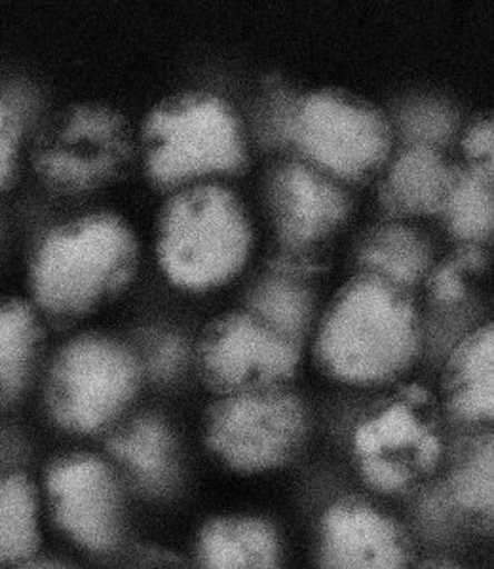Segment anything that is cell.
Here are the masks:
<instances>
[{
	"label": "cell",
	"mask_w": 494,
	"mask_h": 569,
	"mask_svg": "<svg viewBox=\"0 0 494 569\" xmlns=\"http://www.w3.org/2000/svg\"><path fill=\"white\" fill-rule=\"evenodd\" d=\"M310 338L319 375L350 388H383L402 380L418 361L423 319L413 292L356 270L327 302Z\"/></svg>",
	"instance_id": "obj_1"
},
{
	"label": "cell",
	"mask_w": 494,
	"mask_h": 569,
	"mask_svg": "<svg viewBox=\"0 0 494 569\" xmlns=\"http://www.w3.org/2000/svg\"><path fill=\"white\" fill-rule=\"evenodd\" d=\"M137 268L130 228L112 214H91L40 243L31 266L34 305L52 318H86L128 291Z\"/></svg>",
	"instance_id": "obj_2"
},
{
	"label": "cell",
	"mask_w": 494,
	"mask_h": 569,
	"mask_svg": "<svg viewBox=\"0 0 494 569\" xmlns=\"http://www.w3.org/2000/svg\"><path fill=\"white\" fill-rule=\"evenodd\" d=\"M254 232L240 200L219 184L181 190L164 208L157 262L174 289L206 295L233 283L247 266Z\"/></svg>",
	"instance_id": "obj_3"
},
{
	"label": "cell",
	"mask_w": 494,
	"mask_h": 569,
	"mask_svg": "<svg viewBox=\"0 0 494 569\" xmlns=\"http://www.w3.org/2000/svg\"><path fill=\"white\" fill-rule=\"evenodd\" d=\"M445 458L439 407L428 389L405 383L352 431L359 480L384 498H399L429 479Z\"/></svg>",
	"instance_id": "obj_4"
},
{
	"label": "cell",
	"mask_w": 494,
	"mask_h": 569,
	"mask_svg": "<svg viewBox=\"0 0 494 569\" xmlns=\"http://www.w3.org/2000/svg\"><path fill=\"white\" fill-rule=\"evenodd\" d=\"M310 435V408L289 386L221 395L204 408L206 452L238 475L286 469L305 452Z\"/></svg>",
	"instance_id": "obj_5"
},
{
	"label": "cell",
	"mask_w": 494,
	"mask_h": 569,
	"mask_svg": "<svg viewBox=\"0 0 494 569\" xmlns=\"http://www.w3.org/2000/svg\"><path fill=\"white\" fill-rule=\"evenodd\" d=\"M144 382V365L130 346L105 335H80L53 357L46 407L63 431L90 437L130 410Z\"/></svg>",
	"instance_id": "obj_6"
},
{
	"label": "cell",
	"mask_w": 494,
	"mask_h": 569,
	"mask_svg": "<svg viewBox=\"0 0 494 569\" xmlns=\"http://www.w3.org/2000/svg\"><path fill=\"white\" fill-rule=\"evenodd\" d=\"M303 357L305 343L246 308L209 319L195 348L196 372L214 397L286 388L299 375Z\"/></svg>",
	"instance_id": "obj_7"
},
{
	"label": "cell",
	"mask_w": 494,
	"mask_h": 569,
	"mask_svg": "<svg viewBox=\"0 0 494 569\" xmlns=\"http://www.w3.org/2000/svg\"><path fill=\"white\" fill-rule=\"evenodd\" d=\"M147 171L158 187H177L215 173H238L246 163L235 120L214 101L158 112L147 123Z\"/></svg>",
	"instance_id": "obj_8"
},
{
	"label": "cell",
	"mask_w": 494,
	"mask_h": 569,
	"mask_svg": "<svg viewBox=\"0 0 494 569\" xmlns=\"http://www.w3.org/2000/svg\"><path fill=\"white\" fill-rule=\"evenodd\" d=\"M53 522L93 555L118 549L126 531V493L117 469L101 456L67 453L46 472Z\"/></svg>",
	"instance_id": "obj_9"
},
{
	"label": "cell",
	"mask_w": 494,
	"mask_h": 569,
	"mask_svg": "<svg viewBox=\"0 0 494 569\" xmlns=\"http://www.w3.org/2000/svg\"><path fill=\"white\" fill-rule=\"evenodd\" d=\"M415 547L391 512L359 496H343L319 515L314 563L322 569H404Z\"/></svg>",
	"instance_id": "obj_10"
},
{
	"label": "cell",
	"mask_w": 494,
	"mask_h": 569,
	"mask_svg": "<svg viewBox=\"0 0 494 569\" xmlns=\"http://www.w3.org/2000/svg\"><path fill=\"white\" fill-rule=\"evenodd\" d=\"M292 136L306 158L345 181L370 176L391 147L377 114L335 98L306 101L293 120Z\"/></svg>",
	"instance_id": "obj_11"
},
{
	"label": "cell",
	"mask_w": 494,
	"mask_h": 569,
	"mask_svg": "<svg viewBox=\"0 0 494 569\" xmlns=\"http://www.w3.org/2000/svg\"><path fill=\"white\" fill-rule=\"evenodd\" d=\"M270 200L284 247H316L350 213L348 196L318 171L300 163L276 173Z\"/></svg>",
	"instance_id": "obj_12"
},
{
	"label": "cell",
	"mask_w": 494,
	"mask_h": 569,
	"mask_svg": "<svg viewBox=\"0 0 494 569\" xmlns=\"http://www.w3.org/2000/svg\"><path fill=\"white\" fill-rule=\"evenodd\" d=\"M107 452L145 498L169 499L181 488V442L162 416L147 412L124 423L107 440Z\"/></svg>",
	"instance_id": "obj_13"
},
{
	"label": "cell",
	"mask_w": 494,
	"mask_h": 569,
	"mask_svg": "<svg viewBox=\"0 0 494 569\" xmlns=\"http://www.w3.org/2000/svg\"><path fill=\"white\" fill-rule=\"evenodd\" d=\"M439 399L458 426H491L494 420V325H480L461 338L443 365Z\"/></svg>",
	"instance_id": "obj_14"
},
{
	"label": "cell",
	"mask_w": 494,
	"mask_h": 569,
	"mask_svg": "<svg viewBox=\"0 0 494 569\" xmlns=\"http://www.w3.org/2000/svg\"><path fill=\"white\" fill-rule=\"evenodd\" d=\"M192 563L204 569L280 568V531L270 518L259 515H217L196 531Z\"/></svg>",
	"instance_id": "obj_15"
},
{
	"label": "cell",
	"mask_w": 494,
	"mask_h": 569,
	"mask_svg": "<svg viewBox=\"0 0 494 569\" xmlns=\"http://www.w3.org/2000/svg\"><path fill=\"white\" fill-rule=\"evenodd\" d=\"M455 171L432 147L416 144L394 163L383 188V206L392 214L442 213Z\"/></svg>",
	"instance_id": "obj_16"
},
{
	"label": "cell",
	"mask_w": 494,
	"mask_h": 569,
	"mask_svg": "<svg viewBox=\"0 0 494 569\" xmlns=\"http://www.w3.org/2000/svg\"><path fill=\"white\" fill-rule=\"evenodd\" d=\"M244 308L281 335L306 343L316 325L318 292L310 279L267 270L247 287Z\"/></svg>",
	"instance_id": "obj_17"
},
{
	"label": "cell",
	"mask_w": 494,
	"mask_h": 569,
	"mask_svg": "<svg viewBox=\"0 0 494 569\" xmlns=\"http://www.w3.org/2000/svg\"><path fill=\"white\" fill-rule=\"evenodd\" d=\"M434 266V254L423 233L402 224H388L367 233L356 249V270L391 279L415 291Z\"/></svg>",
	"instance_id": "obj_18"
},
{
	"label": "cell",
	"mask_w": 494,
	"mask_h": 569,
	"mask_svg": "<svg viewBox=\"0 0 494 569\" xmlns=\"http://www.w3.org/2000/svg\"><path fill=\"white\" fill-rule=\"evenodd\" d=\"M40 323L33 306L0 300V408L23 393L39 357Z\"/></svg>",
	"instance_id": "obj_19"
},
{
	"label": "cell",
	"mask_w": 494,
	"mask_h": 569,
	"mask_svg": "<svg viewBox=\"0 0 494 569\" xmlns=\"http://www.w3.org/2000/svg\"><path fill=\"white\" fill-rule=\"evenodd\" d=\"M40 547L39 496L21 472L0 479V563H29Z\"/></svg>",
	"instance_id": "obj_20"
},
{
	"label": "cell",
	"mask_w": 494,
	"mask_h": 569,
	"mask_svg": "<svg viewBox=\"0 0 494 569\" xmlns=\"http://www.w3.org/2000/svg\"><path fill=\"white\" fill-rule=\"evenodd\" d=\"M442 213L451 236L461 243H485L493 233V166L455 171Z\"/></svg>",
	"instance_id": "obj_21"
},
{
	"label": "cell",
	"mask_w": 494,
	"mask_h": 569,
	"mask_svg": "<svg viewBox=\"0 0 494 569\" xmlns=\"http://www.w3.org/2000/svg\"><path fill=\"white\" fill-rule=\"evenodd\" d=\"M493 435H480L461 445L451 460L447 488L456 507L472 517L493 518Z\"/></svg>",
	"instance_id": "obj_22"
},
{
	"label": "cell",
	"mask_w": 494,
	"mask_h": 569,
	"mask_svg": "<svg viewBox=\"0 0 494 569\" xmlns=\"http://www.w3.org/2000/svg\"><path fill=\"white\" fill-rule=\"evenodd\" d=\"M145 378L168 383L181 376L189 365L190 351L187 340L174 330H157L147 338L144 353L139 356Z\"/></svg>",
	"instance_id": "obj_23"
},
{
	"label": "cell",
	"mask_w": 494,
	"mask_h": 569,
	"mask_svg": "<svg viewBox=\"0 0 494 569\" xmlns=\"http://www.w3.org/2000/svg\"><path fill=\"white\" fill-rule=\"evenodd\" d=\"M470 276L472 273L455 257L432 266L423 281L429 305L434 308H456L462 305L470 295Z\"/></svg>",
	"instance_id": "obj_24"
},
{
	"label": "cell",
	"mask_w": 494,
	"mask_h": 569,
	"mask_svg": "<svg viewBox=\"0 0 494 569\" xmlns=\"http://www.w3.org/2000/svg\"><path fill=\"white\" fill-rule=\"evenodd\" d=\"M405 131L413 141L418 144H434L443 142L451 136L453 130V118L447 110L436 109V107H421L413 109L405 114Z\"/></svg>",
	"instance_id": "obj_25"
},
{
	"label": "cell",
	"mask_w": 494,
	"mask_h": 569,
	"mask_svg": "<svg viewBox=\"0 0 494 569\" xmlns=\"http://www.w3.org/2000/svg\"><path fill=\"white\" fill-rule=\"evenodd\" d=\"M16 139H18V120L13 110L0 101V187L7 184L12 176L16 160Z\"/></svg>",
	"instance_id": "obj_26"
},
{
	"label": "cell",
	"mask_w": 494,
	"mask_h": 569,
	"mask_svg": "<svg viewBox=\"0 0 494 569\" xmlns=\"http://www.w3.org/2000/svg\"><path fill=\"white\" fill-rule=\"evenodd\" d=\"M464 150L477 162L475 166H493V126L482 123L470 131Z\"/></svg>",
	"instance_id": "obj_27"
},
{
	"label": "cell",
	"mask_w": 494,
	"mask_h": 569,
	"mask_svg": "<svg viewBox=\"0 0 494 569\" xmlns=\"http://www.w3.org/2000/svg\"><path fill=\"white\" fill-rule=\"evenodd\" d=\"M421 568H458V563L449 558H429L421 562Z\"/></svg>",
	"instance_id": "obj_28"
}]
</instances>
